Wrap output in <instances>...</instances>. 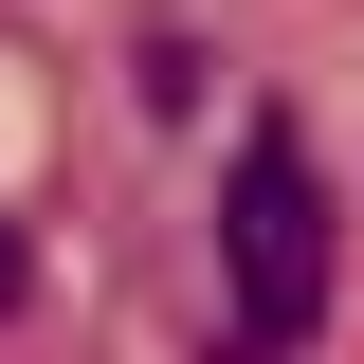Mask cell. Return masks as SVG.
<instances>
[{"mask_svg": "<svg viewBox=\"0 0 364 364\" xmlns=\"http://www.w3.org/2000/svg\"><path fill=\"white\" fill-rule=\"evenodd\" d=\"M219 273H237V364H310V328H328V164H310V128H237Z\"/></svg>", "mask_w": 364, "mask_h": 364, "instance_id": "cell-1", "label": "cell"}, {"mask_svg": "<svg viewBox=\"0 0 364 364\" xmlns=\"http://www.w3.org/2000/svg\"><path fill=\"white\" fill-rule=\"evenodd\" d=\"M18 291H37V255H18V219H0V310H18Z\"/></svg>", "mask_w": 364, "mask_h": 364, "instance_id": "cell-2", "label": "cell"}]
</instances>
